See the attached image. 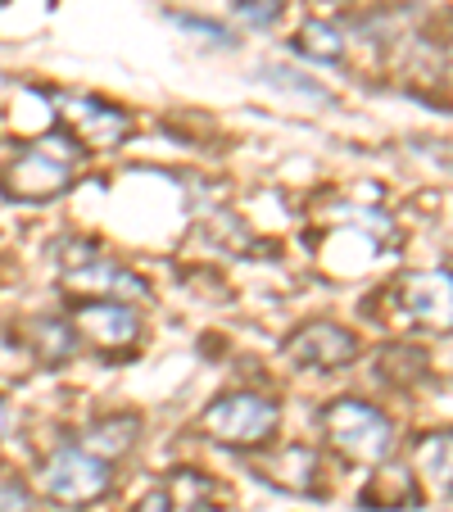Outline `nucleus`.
<instances>
[{"instance_id":"6e6552de","label":"nucleus","mask_w":453,"mask_h":512,"mask_svg":"<svg viewBox=\"0 0 453 512\" xmlns=\"http://www.w3.org/2000/svg\"><path fill=\"white\" fill-rule=\"evenodd\" d=\"M254 467H259V476L268 485H277V490L309 494V499L327 494V463H322V449H313V445H299V440H281L277 445V440H272V445L259 449Z\"/></svg>"},{"instance_id":"423d86ee","label":"nucleus","mask_w":453,"mask_h":512,"mask_svg":"<svg viewBox=\"0 0 453 512\" xmlns=\"http://www.w3.org/2000/svg\"><path fill=\"white\" fill-rule=\"evenodd\" d=\"M386 304L395 327H435L449 331V268L440 272H404L386 286Z\"/></svg>"},{"instance_id":"9b49d317","label":"nucleus","mask_w":453,"mask_h":512,"mask_svg":"<svg viewBox=\"0 0 453 512\" xmlns=\"http://www.w3.org/2000/svg\"><path fill=\"white\" fill-rule=\"evenodd\" d=\"M358 503L372 512H399V508H417L422 503V490H417V472L404 463H376V472L367 476Z\"/></svg>"},{"instance_id":"ddd939ff","label":"nucleus","mask_w":453,"mask_h":512,"mask_svg":"<svg viewBox=\"0 0 453 512\" xmlns=\"http://www.w3.org/2000/svg\"><path fill=\"white\" fill-rule=\"evenodd\" d=\"M28 345L32 354H37V363H46V368H59V363H68V358L78 354V331H73V322L68 318H37L28 331Z\"/></svg>"},{"instance_id":"f3484780","label":"nucleus","mask_w":453,"mask_h":512,"mask_svg":"<svg viewBox=\"0 0 453 512\" xmlns=\"http://www.w3.org/2000/svg\"><path fill=\"white\" fill-rule=\"evenodd\" d=\"M0 512H32V485L0 472Z\"/></svg>"},{"instance_id":"4468645a","label":"nucleus","mask_w":453,"mask_h":512,"mask_svg":"<svg viewBox=\"0 0 453 512\" xmlns=\"http://www.w3.org/2000/svg\"><path fill=\"white\" fill-rule=\"evenodd\" d=\"M295 50L299 55H309V59H318V64H340V59H345V41H340V32L322 19H309L295 32Z\"/></svg>"},{"instance_id":"2eb2a0df","label":"nucleus","mask_w":453,"mask_h":512,"mask_svg":"<svg viewBox=\"0 0 453 512\" xmlns=\"http://www.w3.org/2000/svg\"><path fill=\"white\" fill-rule=\"evenodd\" d=\"M422 467L431 481H440V490H449V431L422 435Z\"/></svg>"},{"instance_id":"dca6fc26","label":"nucleus","mask_w":453,"mask_h":512,"mask_svg":"<svg viewBox=\"0 0 453 512\" xmlns=\"http://www.w3.org/2000/svg\"><path fill=\"white\" fill-rule=\"evenodd\" d=\"M286 5H290V0H241V5H236V14H241L250 28L263 32V28H272V23L286 14Z\"/></svg>"},{"instance_id":"aec40b11","label":"nucleus","mask_w":453,"mask_h":512,"mask_svg":"<svg viewBox=\"0 0 453 512\" xmlns=\"http://www.w3.org/2000/svg\"><path fill=\"white\" fill-rule=\"evenodd\" d=\"M10 431V408H5V399H0V435Z\"/></svg>"},{"instance_id":"f03ea898","label":"nucleus","mask_w":453,"mask_h":512,"mask_svg":"<svg viewBox=\"0 0 453 512\" xmlns=\"http://www.w3.org/2000/svg\"><path fill=\"white\" fill-rule=\"evenodd\" d=\"M318 426L327 449H336L345 463L376 467L395 454V422H390L386 408L367 404V399H354V395L331 399L318 413Z\"/></svg>"},{"instance_id":"9d476101","label":"nucleus","mask_w":453,"mask_h":512,"mask_svg":"<svg viewBox=\"0 0 453 512\" xmlns=\"http://www.w3.org/2000/svg\"><path fill=\"white\" fill-rule=\"evenodd\" d=\"M64 132L78 136V145L87 155H96V150H118L132 136V118L118 105H105L96 96H73L64 100Z\"/></svg>"},{"instance_id":"7ed1b4c3","label":"nucleus","mask_w":453,"mask_h":512,"mask_svg":"<svg viewBox=\"0 0 453 512\" xmlns=\"http://www.w3.org/2000/svg\"><path fill=\"white\" fill-rule=\"evenodd\" d=\"M59 259V281H64L68 300H118L141 304L150 295V281L132 272L123 259L105 254L96 241H68Z\"/></svg>"},{"instance_id":"39448f33","label":"nucleus","mask_w":453,"mask_h":512,"mask_svg":"<svg viewBox=\"0 0 453 512\" xmlns=\"http://www.w3.org/2000/svg\"><path fill=\"white\" fill-rule=\"evenodd\" d=\"M32 490H37L41 499L59 503V508H91V503H100L114 490V467L91 458L87 449H78V445H59L37 463Z\"/></svg>"},{"instance_id":"1a4fd4ad","label":"nucleus","mask_w":453,"mask_h":512,"mask_svg":"<svg viewBox=\"0 0 453 512\" xmlns=\"http://www.w3.org/2000/svg\"><path fill=\"white\" fill-rule=\"evenodd\" d=\"M281 354H286V363H295L304 372H340L363 354V345L340 322H304L295 336H286Z\"/></svg>"},{"instance_id":"a211bd4d","label":"nucleus","mask_w":453,"mask_h":512,"mask_svg":"<svg viewBox=\"0 0 453 512\" xmlns=\"http://www.w3.org/2000/svg\"><path fill=\"white\" fill-rule=\"evenodd\" d=\"M168 19L182 32H195L200 41H209V46H232V32L218 28V23H204V19H195V14H168Z\"/></svg>"},{"instance_id":"f8f14e48","label":"nucleus","mask_w":453,"mask_h":512,"mask_svg":"<svg viewBox=\"0 0 453 512\" xmlns=\"http://www.w3.org/2000/svg\"><path fill=\"white\" fill-rule=\"evenodd\" d=\"M141 440V417L136 413H109V417H96L91 426H82V440L78 449H87L91 458L114 467L118 458H127Z\"/></svg>"},{"instance_id":"20e7f679","label":"nucleus","mask_w":453,"mask_h":512,"mask_svg":"<svg viewBox=\"0 0 453 512\" xmlns=\"http://www.w3.org/2000/svg\"><path fill=\"white\" fill-rule=\"evenodd\" d=\"M200 431L222 449H250L259 454L281 431V404L263 390H227L200 413Z\"/></svg>"},{"instance_id":"6ab92c4d","label":"nucleus","mask_w":453,"mask_h":512,"mask_svg":"<svg viewBox=\"0 0 453 512\" xmlns=\"http://www.w3.org/2000/svg\"><path fill=\"white\" fill-rule=\"evenodd\" d=\"M132 512H173V503H168L164 490H150V494H141V499L132 503Z\"/></svg>"},{"instance_id":"0eeeda50","label":"nucleus","mask_w":453,"mask_h":512,"mask_svg":"<svg viewBox=\"0 0 453 512\" xmlns=\"http://www.w3.org/2000/svg\"><path fill=\"white\" fill-rule=\"evenodd\" d=\"M68 322L78 331V340H91L100 354H127L141 345V313L136 304L118 300H68Z\"/></svg>"},{"instance_id":"f257e3e1","label":"nucleus","mask_w":453,"mask_h":512,"mask_svg":"<svg viewBox=\"0 0 453 512\" xmlns=\"http://www.w3.org/2000/svg\"><path fill=\"white\" fill-rule=\"evenodd\" d=\"M87 164V150L78 136H68L64 127H46L32 136L23 150H14L0 168V195H10L19 204H46L73 186V177Z\"/></svg>"}]
</instances>
